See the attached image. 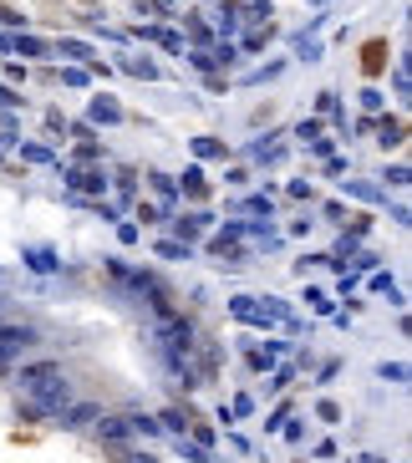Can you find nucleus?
Here are the masks:
<instances>
[{
  "instance_id": "1",
  "label": "nucleus",
  "mask_w": 412,
  "mask_h": 463,
  "mask_svg": "<svg viewBox=\"0 0 412 463\" xmlns=\"http://www.w3.org/2000/svg\"><path fill=\"white\" fill-rule=\"evenodd\" d=\"M229 316H234V321H250V326H275V321H290L285 300H270V296H265V305H259L255 296H234V300H229Z\"/></svg>"
},
{
  "instance_id": "2",
  "label": "nucleus",
  "mask_w": 412,
  "mask_h": 463,
  "mask_svg": "<svg viewBox=\"0 0 412 463\" xmlns=\"http://www.w3.org/2000/svg\"><path fill=\"white\" fill-rule=\"evenodd\" d=\"M31 392V417H51V412H61L72 402V387H67V377H46V382H36V387H26Z\"/></svg>"
},
{
  "instance_id": "3",
  "label": "nucleus",
  "mask_w": 412,
  "mask_h": 463,
  "mask_svg": "<svg viewBox=\"0 0 412 463\" xmlns=\"http://www.w3.org/2000/svg\"><path fill=\"white\" fill-rule=\"evenodd\" d=\"M158 341H163L168 357H188V351H193V326H188L184 316H168V321L158 326Z\"/></svg>"
},
{
  "instance_id": "4",
  "label": "nucleus",
  "mask_w": 412,
  "mask_h": 463,
  "mask_svg": "<svg viewBox=\"0 0 412 463\" xmlns=\"http://www.w3.org/2000/svg\"><path fill=\"white\" fill-rule=\"evenodd\" d=\"M61 179H67V189H72V194H107L102 168H67Z\"/></svg>"
},
{
  "instance_id": "5",
  "label": "nucleus",
  "mask_w": 412,
  "mask_h": 463,
  "mask_svg": "<svg viewBox=\"0 0 412 463\" xmlns=\"http://www.w3.org/2000/svg\"><path fill=\"white\" fill-rule=\"evenodd\" d=\"M31 341H36L31 326H0V362H6V357H20Z\"/></svg>"
},
{
  "instance_id": "6",
  "label": "nucleus",
  "mask_w": 412,
  "mask_h": 463,
  "mask_svg": "<svg viewBox=\"0 0 412 463\" xmlns=\"http://www.w3.org/2000/svg\"><path fill=\"white\" fill-rule=\"evenodd\" d=\"M46 377H61V367H56V362H36V367H20L15 387L26 392V387H36V382H46Z\"/></svg>"
},
{
  "instance_id": "7",
  "label": "nucleus",
  "mask_w": 412,
  "mask_h": 463,
  "mask_svg": "<svg viewBox=\"0 0 412 463\" xmlns=\"http://www.w3.org/2000/svg\"><path fill=\"white\" fill-rule=\"evenodd\" d=\"M92 122H107V127L122 122V107H117L112 97H92Z\"/></svg>"
},
{
  "instance_id": "8",
  "label": "nucleus",
  "mask_w": 412,
  "mask_h": 463,
  "mask_svg": "<svg viewBox=\"0 0 412 463\" xmlns=\"http://www.w3.org/2000/svg\"><path fill=\"white\" fill-rule=\"evenodd\" d=\"M102 438H107V443H127V438H133V428H127V417H102Z\"/></svg>"
},
{
  "instance_id": "9",
  "label": "nucleus",
  "mask_w": 412,
  "mask_h": 463,
  "mask_svg": "<svg viewBox=\"0 0 412 463\" xmlns=\"http://www.w3.org/2000/svg\"><path fill=\"white\" fill-rule=\"evenodd\" d=\"M26 265H31L36 275H46V270H56V255H51L46 245H31V250H26Z\"/></svg>"
},
{
  "instance_id": "10",
  "label": "nucleus",
  "mask_w": 412,
  "mask_h": 463,
  "mask_svg": "<svg viewBox=\"0 0 412 463\" xmlns=\"http://www.w3.org/2000/svg\"><path fill=\"white\" fill-rule=\"evenodd\" d=\"M86 423H97V407L92 402H77L67 417H61V428H86Z\"/></svg>"
},
{
  "instance_id": "11",
  "label": "nucleus",
  "mask_w": 412,
  "mask_h": 463,
  "mask_svg": "<svg viewBox=\"0 0 412 463\" xmlns=\"http://www.w3.org/2000/svg\"><path fill=\"white\" fill-rule=\"evenodd\" d=\"M341 189H346V194H356V198H372V204L382 198V189H377V184H356V179H341Z\"/></svg>"
},
{
  "instance_id": "12",
  "label": "nucleus",
  "mask_w": 412,
  "mask_h": 463,
  "mask_svg": "<svg viewBox=\"0 0 412 463\" xmlns=\"http://www.w3.org/2000/svg\"><path fill=\"white\" fill-rule=\"evenodd\" d=\"M214 26H219L224 36H234V31H240V11H234V6H224L219 15H214Z\"/></svg>"
},
{
  "instance_id": "13",
  "label": "nucleus",
  "mask_w": 412,
  "mask_h": 463,
  "mask_svg": "<svg viewBox=\"0 0 412 463\" xmlns=\"http://www.w3.org/2000/svg\"><path fill=\"white\" fill-rule=\"evenodd\" d=\"M56 51H61V56H72V61H92V51H86V41H72V36L61 41Z\"/></svg>"
},
{
  "instance_id": "14",
  "label": "nucleus",
  "mask_w": 412,
  "mask_h": 463,
  "mask_svg": "<svg viewBox=\"0 0 412 463\" xmlns=\"http://www.w3.org/2000/svg\"><path fill=\"white\" fill-rule=\"evenodd\" d=\"M158 255H163V260H188L193 250L184 245V239H163V245H158Z\"/></svg>"
},
{
  "instance_id": "15",
  "label": "nucleus",
  "mask_w": 412,
  "mask_h": 463,
  "mask_svg": "<svg viewBox=\"0 0 412 463\" xmlns=\"http://www.w3.org/2000/svg\"><path fill=\"white\" fill-rule=\"evenodd\" d=\"M158 428H173V433H179V438H184V428H188V417H184L179 407H168V412L158 417Z\"/></svg>"
},
{
  "instance_id": "16",
  "label": "nucleus",
  "mask_w": 412,
  "mask_h": 463,
  "mask_svg": "<svg viewBox=\"0 0 412 463\" xmlns=\"http://www.w3.org/2000/svg\"><path fill=\"white\" fill-rule=\"evenodd\" d=\"M184 194L204 198V173H199V168H188V173H184Z\"/></svg>"
},
{
  "instance_id": "17",
  "label": "nucleus",
  "mask_w": 412,
  "mask_h": 463,
  "mask_svg": "<svg viewBox=\"0 0 412 463\" xmlns=\"http://www.w3.org/2000/svg\"><path fill=\"white\" fill-rule=\"evenodd\" d=\"M179 453L193 458V463H209V448H204V443H184V438H179Z\"/></svg>"
},
{
  "instance_id": "18",
  "label": "nucleus",
  "mask_w": 412,
  "mask_h": 463,
  "mask_svg": "<svg viewBox=\"0 0 412 463\" xmlns=\"http://www.w3.org/2000/svg\"><path fill=\"white\" fill-rule=\"evenodd\" d=\"M127 428H133V433H158V417H143V412H133V417H127Z\"/></svg>"
},
{
  "instance_id": "19",
  "label": "nucleus",
  "mask_w": 412,
  "mask_h": 463,
  "mask_svg": "<svg viewBox=\"0 0 412 463\" xmlns=\"http://www.w3.org/2000/svg\"><path fill=\"white\" fill-rule=\"evenodd\" d=\"M15 51H20V56H41V51H46V46H41V41H36V36H15Z\"/></svg>"
},
{
  "instance_id": "20",
  "label": "nucleus",
  "mask_w": 412,
  "mask_h": 463,
  "mask_svg": "<svg viewBox=\"0 0 412 463\" xmlns=\"http://www.w3.org/2000/svg\"><path fill=\"white\" fill-rule=\"evenodd\" d=\"M193 153H199V158H219V153H224V148H219V143H214V138H199V143H193Z\"/></svg>"
},
{
  "instance_id": "21",
  "label": "nucleus",
  "mask_w": 412,
  "mask_h": 463,
  "mask_svg": "<svg viewBox=\"0 0 412 463\" xmlns=\"http://www.w3.org/2000/svg\"><path fill=\"white\" fill-rule=\"evenodd\" d=\"M20 153H26V158H31V163H51V148H41V143H26V148H20Z\"/></svg>"
},
{
  "instance_id": "22",
  "label": "nucleus",
  "mask_w": 412,
  "mask_h": 463,
  "mask_svg": "<svg viewBox=\"0 0 412 463\" xmlns=\"http://www.w3.org/2000/svg\"><path fill=\"white\" fill-rule=\"evenodd\" d=\"M295 138H306V143H316V138H321V122H316V118H306V122H300V127H295Z\"/></svg>"
},
{
  "instance_id": "23",
  "label": "nucleus",
  "mask_w": 412,
  "mask_h": 463,
  "mask_svg": "<svg viewBox=\"0 0 412 463\" xmlns=\"http://www.w3.org/2000/svg\"><path fill=\"white\" fill-rule=\"evenodd\" d=\"M188 61L199 66V72H214V51H204V46H199V51H188Z\"/></svg>"
},
{
  "instance_id": "24",
  "label": "nucleus",
  "mask_w": 412,
  "mask_h": 463,
  "mask_svg": "<svg viewBox=\"0 0 412 463\" xmlns=\"http://www.w3.org/2000/svg\"><path fill=\"white\" fill-rule=\"evenodd\" d=\"M153 189H158L163 198H173V194H179V184H173V179H168V173H153Z\"/></svg>"
},
{
  "instance_id": "25",
  "label": "nucleus",
  "mask_w": 412,
  "mask_h": 463,
  "mask_svg": "<svg viewBox=\"0 0 412 463\" xmlns=\"http://www.w3.org/2000/svg\"><path fill=\"white\" fill-rule=\"evenodd\" d=\"M392 143H402V127L397 122H382V148H392Z\"/></svg>"
},
{
  "instance_id": "26",
  "label": "nucleus",
  "mask_w": 412,
  "mask_h": 463,
  "mask_svg": "<svg viewBox=\"0 0 412 463\" xmlns=\"http://www.w3.org/2000/svg\"><path fill=\"white\" fill-rule=\"evenodd\" d=\"M245 209H250V214H265V219H270V194H255Z\"/></svg>"
},
{
  "instance_id": "27",
  "label": "nucleus",
  "mask_w": 412,
  "mask_h": 463,
  "mask_svg": "<svg viewBox=\"0 0 412 463\" xmlns=\"http://www.w3.org/2000/svg\"><path fill=\"white\" fill-rule=\"evenodd\" d=\"M61 82H67V87H82V82H86V72H82V66H67V72H61Z\"/></svg>"
},
{
  "instance_id": "28",
  "label": "nucleus",
  "mask_w": 412,
  "mask_h": 463,
  "mask_svg": "<svg viewBox=\"0 0 412 463\" xmlns=\"http://www.w3.org/2000/svg\"><path fill=\"white\" fill-rule=\"evenodd\" d=\"M372 291H387V296H397V285H392V275H372Z\"/></svg>"
},
{
  "instance_id": "29",
  "label": "nucleus",
  "mask_w": 412,
  "mask_h": 463,
  "mask_svg": "<svg viewBox=\"0 0 412 463\" xmlns=\"http://www.w3.org/2000/svg\"><path fill=\"white\" fill-rule=\"evenodd\" d=\"M382 377H392V382H402V377H407V367H402V362H387V367H382Z\"/></svg>"
},
{
  "instance_id": "30",
  "label": "nucleus",
  "mask_w": 412,
  "mask_h": 463,
  "mask_svg": "<svg viewBox=\"0 0 412 463\" xmlns=\"http://www.w3.org/2000/svg\"><path fill=\"white\" fill-rule=\"evenodd\" d=\"M229 61H234V46H229V41H224V46H219V51H214V66H229Z\"/></svg>"
},
{
  "instance_id": "31",
  "label": "nucleus",
  "mask_w": 412,
  "mask_h": 463,
  "mask_svg": "<svg viewBox=\"0 0 412 463\" xmlns=\"http://www.w3.org/2000/svg\"><path fill=\"white\" fill-rule=\"evenodd\" d=\"M15 102H20V97L11 92V87H0V107H15Z\"/></svg>"
},
{
  "instance_id": "32",
  "label": "nucleus",
  "mask_w": 412,
  "mask_h": 463,
  "mask_svg": "<svg viewBox=\"0 0 412 463\" xmlns=\"http://www.w3.org/2000/svg\"><path fill=\"white\" fill-rule=\"evenodd\" d=\"M127 463H158L153 453H133V458H127Z\"/></svg>"
}]
</instances>
